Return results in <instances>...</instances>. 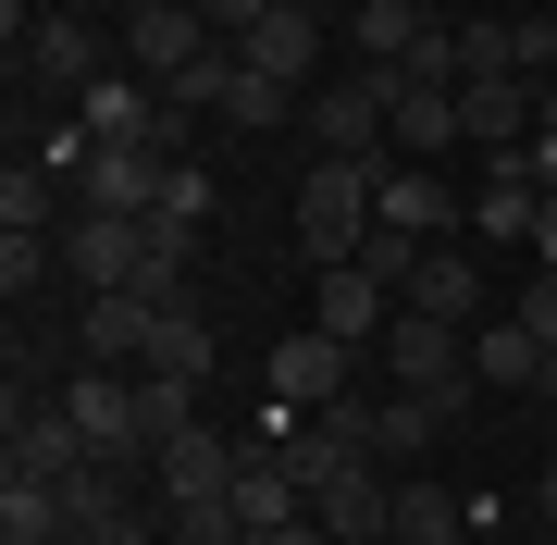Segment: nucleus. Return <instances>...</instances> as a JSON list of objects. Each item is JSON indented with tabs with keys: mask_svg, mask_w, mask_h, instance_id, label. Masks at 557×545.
<instances>
[{
	"mask_svg": "<svg viewBox=\"0 0 557 545\" xmlns=\"http://www.w3.org/2000/svg\"><path fill=\"white\" fill-rule=\"evenodd\" d=\"M372 186H384V162L310 149V174H298V248H310V273H322V261H359V248H372Z\"/></svg>",
	"mask_w": 557,
	"mask_h": 545,
	"instance_id": "obj_1",
	"label": "nucleus"
},
{
	"mask_svg": "<svg viewBox=\"0 0 557 545\" xmlns=\"http://www.w3.org/2000/svg\"><path fill=\"white\" fill-rule=\"evenodd\" d=\"M384 384H397V397H421V409H446L458 422V397H471V323H434V310H397V323H384Z\"/></svg>",
	"mask_w": 557,
	"mask_h": 545,
	"instance_id": "obj_2",
	"label": "nucleus"
},
{
	"mask_svg": "<svg viewBox=\"0 0 557 545\" xmlns=\"http://www.w3.org/2000/svg\"><path fill=\"white\" fill-rule=\"evenodd\" d=\"M62 409H75V434L100 446V459H124V471H149V459H161V446H149V384H137V372L75 360V372H62Z\"/></svg>",
	"mask_w": 557,
	"mask_h": 545,
	"instance_id": "obj_3",
	"label": "nucleus"
},
{
	"mask_svg": "<svg viewBox=\"0 0 557 545\" xmlns=\"http://www.w3.org/2000/svg\"><path fill=\"white\" fill-rule=\"evenodd\" d=\"M384 112H397V75H384V62H347V75H322L298 100L310 149H347V162H384Z\"/></svg>",
	"mask_w": 557,
	"mask_h": 545,
	"instance_id": "obj_4",
	"label": "nucleus"
},
{
	"mask_svg": "<svg viewBox=\"0 0 557 545\" xmlns=\"http://www.w3.org/2000/svg\"><path fill=\"white\" fill-rule=\"evenodd\" d=\"M471 223V186L458 174H434V162H384V186H372V236H458Z\"/></svg>",
	"mask_w": 557,
	"mask_h": 545,
	"instance_id": "obj_5",
	"label": "nucleus"
},
{
	"mask_svg": "<svg viewBox=\"0 0 557 545\" xmlns=\"http://www.w3.org/2000/svg\"><path fill=\"white\" fill-rule=\"evenodd\" d=\"M199 50H223L199 0H124V75H149V87H174L186 62H199Z\"/></svg>",
	"mask_w": 557,
	"mask_h": 545,
	"instance_id": "obj_6",
	"label": "nucleus"
},
{
	"mask_svg": "<svg viewBox=\"0 0 557 545\" xmlns=\"http://www.w3.org/2000/svg\"><path fill=\"white\" fill-rule=\"evenodd\" d=\"M161 199H174V149H87V162H75V211L149 223Z\"/></svg>",
	"mask_w": 557,
	"mask_h": 545,
	"instance_id": "obj_7",
	"label": "nucleus"
},
{
	"mask_svg": "<svg viewBox=\"0 0 557 545\" xmlns=\"http://www.w3.org/2000/svg\"><path fill=\"white\" fill-rule=\"evenodd\" d=\"M310 323L347 335V347H384V323H397V285L359 273V261H322V273H310Z\"/></svg>",
	"mask_w": 557,
	"mask_h": 545,
	"instance_id": "obj_8",
	"label": "nucleus"
},
{
	"mask_svg": "<svg viewBox=\"0 0 557 545\" xmlns=\"http://www.w3.org/2000/svg\"><path fill=\"white\" fill-rule=\"evenodd\" d=\"M359 360H372V347H347V335H322V323H310V335H285V347H273V397H285V409H335L347 384H359Z\"/></svg>",
	"mask_w": 557,
	"mask_h": 545,
	"instance_id": "obj_9",
	"label": "nucleus"
},
{
	"mask_svg": "<svg viewBox=\"0 0 557 545\" xmlns=\"http://www.w3.org/2000/svg\"><path fill=\"white\" fill-rule=\"evenodd\" d=\"M458 149H533V75H458Z\"/></svg>",
	"mask_w": 557,
	"mask_h": 545,
	"instance_id": "obj_10",
	"label": "nucleus"
},
{
	"mask_svg": "<svg viewBox=\"0 0 557 545\" xmlns=\"http://www.w3.org/2000/svg\"><path fill=\"white\" fill-rule=\"evenodd\" d=\"M62 285H87V298L137 285V223H112V211H75V223H62Z\"/></svg>",
	"mask_w": 557,
	"mask_h": 545,
	"instance_id": "obj_11",
	"label": "nucleus"
},
{
	"mask_svg": "<svg viewBox=\"0 0 557 545\" xmlns=\"http://www.w3.org/2000/svg\"><path fill=\"white\" fill-rule=\"evenodd\" d=\"M25 75H38V87H62V100H87V87L112 75V50H100V25L38 13V38H25Z\"/></svg>",
	"mask_w": 557,
	"mask_h": 545,
	"instance_id": "obj_12",
	"label": "nucleus"
},
{
	"mask_svg": "<svg viewBox=\"0 0 557 545\" xmlns=\"http://www.w3.org/2000/svg\"><path fill=\"white\" fill-rule=\"evenodd\" d=\"M236 459H248V446H223L211 422H186V434L149 459V484H161V508H186V496H236Z\"/></svg>",
	"mask_w": 557,
	"mask_h": 545,
	"instance_id": "obj_13",
	"label": "nucleus"
},
{
	"mask_svg": "<svg viewBox=\"0 0 557 545\" xmlns=\"http://www.w3.org/2000/svg\"><path fill=\"white\" fill-rule=\"evenodd\" d=\"M236 521H248V545L285 533V521H310V484H298L285 446H248V459H236Z\"/></svg>",
	"mask_w": 557,
	"mask_h": 545,
	"instance_id": "obj_14",
	"label": "nucleus"
},
{
	"mask_svg": "<svg viewBox=\"0 0 557 545\" xmlns=\"http://www.w3.org/2000/svg\"><path fill=\"white\" fill-rule=\"evenodd\" d=\"M236 50H248V75H273V87H298V100H310V75H322V13H285V0H273Z\"/></svg>",
	"mask_w": 557,
	"mask_h": 545,
	"instance_id": "obj_15",
	"label": "nucleus"
},
{
	"mask_svg": "<svg viewBox=\"0 0 557 545\" xmlns=\"http://www.w3.org/2000/svg\"><path fill=\"white\" fill-rule=\"evenodd\" d=\"M384 149H397V162H446V149H458V87H434V75H397Z\"/></svg>",
	"mask_w": 557,
	"mask_h": 545,
	"instance_id": "obj_16",
	"label": "nucleus"
},
{
	"mask_svg": "<svg viewBox=\"0 0 557 545\" xmlns=\"http://www.w3.org/2000/svg\"><path fill=\"white\" fill-rule=\"evenodd\" d=\"M397 310H434V323H483V273H471V248H421L409 285H397Z\"/></svg>",
	"mask_w": 557,
	"mask_h": 545,
	"instance_id": "obj_17",
	"label": "nucleus"
},
{
	"mask_svg": "<svg viewBox=\"0 0 557 545\" xmlns=\"http://www.w3.org/2000/svg\"><path fill=\"white\" fill-rule=\"evenodd\" d=\"M533 211H545V186H533V149H496V162H483V186H471V223L483 236H533Z\"/></svg>",
	"mask_w": 557,
	"mask_h": 545,
	"instance_id": "obj_18",
	"label": "nucleus"
},
{
	"mask_svg": "<svg viewBox=\"0 0 557 545\" xmlns=\"http://www.w3.org/2000/svg\"><path fill=\"white\" fill-rule=\"evenodd\" d=\"M471 372H483V384H520V397H545L557 347H545V335H533V323L508 310V323H471Z\"/></svg>",
	"mask_w": 557,
	"mask_h": 545,
	"instance_id": "obj_19",
	"label": "nucleus"
},
{
	"mask_svg": "<svg viewBox=\"0 0 557 545\" xmlns=\"http://www.w3.org/2000/svg\"><path fill=\"white\" fill-rule=\"evenodd\" d=\"M149 323H161V310H149V298H124V285H112V298H87V310H75V360H112V372H137Z\"/></svg>",
	"mask_w": 557,
	"mask_h": 545,
	"instance_id": "obj_20",
	"label": "nucleus"
},
{
	"mask_svg": "<svg viewBox=\"0 0 557 545\" xmlns=\"http://www.w3.org/2000/svg\"><path fill=\"white\" fill-rule=\"evenodd\" d=\"M397 545H471V496L434 471H397Z\"/></svg>",
	"mask_w": 557,
	"mask_h": 545,
	"instance_id": "obj_21",
	"label": "nucleus"
},
{
	"mask_svg": "<svg viewBox=\"0 0 557 545\" xmlns=\"http://www.w3.org/2000/svg\"><path fill=\"white\" fill-rule=\"evenodd\" d=\"M421 0H359L347 13V62H384V75H409V50H421Z\"/></svg>",
	"mask_w": 557,
	"mask_h": 545,
	"instance_id": "obj_22",
	"label": "nucleus"
},
{
	"mask_svg": "<svg viewBox=\"0 0 557 545\" xmlns=\"http://www.w3.org/2000/svg\"><path fill=\"white\" fill-rule=\"evenodd\" d=\"M137 372L199 384V372H211V323H199V310H161V323H149V347H137Z\"/></svg>",
	"mask_w": 557,
	"mask_h": 545,
	"instance_id": "obj_23",
	"label": "nucleus"
},
{
	"mask_svg": "<svg viewBox=\"0 0 557 545\" xmlns=\"http://www.w3.org/2000/svg\"><path fill=\"white\" fill-rule=\"evenodd\" d=\"M223 124H236V137H273V124H298V87L248 75V50H236V75H223Z\"/></svg>",
	"mask_w": 557,
	"mask_h": 545,
	"instance_id": "obj_24",
	"label": "nucleus"
},
{
	"mask_svg": "<svg viewBox=\"0 0 557 545\" xmlns=\"http://www.w3.org/2000/svg\"><path fill=\"white\" fill-rule=\"evenodd\" d=\"M38 285H62V236H0V298H38Z\"/></svg>",
	"mask_w": 557,
	"mask_h": 545,
	"instance_id": "obj_25",
	"label": "nucleus"
},
{
	"mask_svg": "<svg viewBox=\"0 0 557 545\" xmlns=\"http://www.w3.org/2000/svg\"><path fill=\"white\" fill-rule=\"evenodd\" d=\"M161 545H248V521H236V496H186V508H161Z\"/></svg>",
	"mask_w": 557,
	"mask_h": 545,
	"instance_id": "obj_26",
	"label": "nucleus"
},
{
	"mask_svg": "<svg viewBox=\"0 0 557 545\" xmlns=\"http://www.w3.org/2000/svg\"><path fill=\"white\" fill-rule=\"evenodd\" d=\"M458 75H520V38H508V13H458Z\"/></svg>",
	"mask_w": 557,
	"mask_h": 545,
	"instance_id": "obj_27",
	"label": "nucleus"
},
{
	"mask_svg": "<svg viewBox=\"0 0 557 545\" xmlns=\"http://www.w3.org/2000/svg\"><path fill=\"white\" fill-rule=\"evenodd\" d=\"M434 434H446V409H421V397H397V384H384V471H397V459H421Z\"/></svg>",
	"mask_w": 557,
	"mask_h": 545,
	"instance_id": "obj_28",
	"label": "nucleus"
},
{
	"mask_svg": "<svg viewBox=\"0 0 557 545\" xmlns=\"http://www.w3.org/2000/svg\"><path fill=\"white\" fill-rule=\"evenodd\" d=\"M149 384V446H174L186 422H199V384H161V372H137Z\"/></svg>",
	"mask_w": 557,
	"mask_h": 545,
	"instance_id": "obj_29",
	"label": "nucleus"
},
{
	"mask_svg": "<svg viewBox=\"0 0 557 545\" xmlns=\"http://www.w3.org/2000/svg\"><path fill=\"white\" fill-rule=\"evenodd\" d=\"M508 310H520V323H533V335L557 347V273H520V298H508Z\"/></svg>",
	"mask_w": 557,
	"mask_h": 545,
	"instance_id": "obj_30",
	"label": "nucleus"
},
{
	"mask_svg": "<svg viewBox=\"0 0 557 545\" xmlns=\"http://www.w3.org/2000/svg\"><path fill=\"white\" fill-rule=\"evenodd\" d=\"M211 199H223V186H211L199 162H174V199H161V211H174V223H211Z\"/></svg>",
	"mask_w": 557,
	"mask_h": 545,
	"instance_id": "obj_31",
	"label": "nucleus"
},
{
	"mask_svg": "<svg viewBox=\"0 0 557 545\" xmlns=\"http://www.w3.org/2000/svg\"><path fill=\"white\" fill-rule=\"evenodd\" d=\"M199 13H211V38H223V50H236V38H248V25H260V13H273V0H199Z\"/></svg>",
	"mask_w": 557,
	"mask_h": 545,
	"instance_id": "obj_32",
	"label": "nucleus"
},
{
	"mask_svg": "<svg viewBox=\"0 0 557 545\" xmlns=\"http://www.w3.org/2000/svg\"><path fill=\"white\" fill-rule=\"evenodd\" d=\"M533 273H557V199L533 211Z\"/></svg>",
	"mask_w": 557,
	"mask_h": 545,
	"instance_id": "obj_33",
	"label": "nucleus"
},
{
	"mask_svg": "<svg viewBox=\"0 0 557 545\" xmlns=\"http://www.w3.org/2000/svg\"><path fill=\"white\" fill-rule=\"evenodd\" d=\"M533 137H557V75H533Z\"/></svg>",
	"mask_w": 557,
	"mask_h": 545,
	"instance_id": "obj_34",
	"label": "nucleus"
},
{
	"mask_svg": "<svg viewBox=\"0 0 557 545\" xmlns=\"http://www.w3.org/2000/svg\"><path fill=\"white\" fill-rule=\"evenodd\" d=\"M260 545H335V533H322V521H285V533H260Z\"/></svg>",
	"mask_w": 557,
	"mask_h": 545,
	"instance_id": "obj_35",
	"label": "nucleus"
},
{
	"mask_svg": "<svg viewBox=\"0 0 557 545\" xmlns=\"http://www.w3.org/2000/svg\"><path fill=\"white\" fill-rule=\"evenodd\" d=\"M533 186H545V199H557V137H533Z\"/></svg>",
	"mask_w": 557,
	"mask_h": 545,
	"instance_id": "obj_36",
	"label": "nucleus"
},
{
	"mask_svg": "<svg viewBox=\"0 0 557 545\" xmlns=\"http://www.w3.org/2000/svg\"><path fill=\"white\" fill-rule=\"evenodd\" d=\"M0 545H87V533H62V521H50V533H0Z\"/></svg>",
	"mask_w": 557,
	"mask_h": 545,
	"instance_id": "obj_37",
	"label": "nucleus"
},
{
	"mask_svg": "<svg viewBox=\"0 0 557 545\" xmlns=\"http://www.w3.org/2000/svg\"><path fill=\"white\" fill-rule=\"evenodd\" d=\"M421 13H471V0H421Z\"/></svg>",
	"mask_w": 557,
	"mask_h": 545,
	"instance_id": "obj_38",
	"label": "nucleus"
},
{
	"mask_svg": "<svg viewBox=\"0 0 557 545\" xmlns=\"http://www.w3.org/2000/svg\"><path fill=\"white\" fill-rule=\"evenodd\" d=\"M496 13H533V0H496Z\"/></svg>",
	"mask_w": 557,
	"mask_h": 545,
	"instance_id": "obj_39",
	"label": "nucleus"
},
{
	"mask_svg": "<svg viewBox=\"0 0 557 545\" xmlns=\"http://www.w3.org/2000/svg\"><path fill=\"white\" fill-rule=\"evenodd\" d=\"M545 13H557V0H545Z\"/></svg>",
	"mask_w": 557,
	"mask_h": 545,
	"instance_id": "obj_40",
	"label": "nucleus"
}]
</instances>
